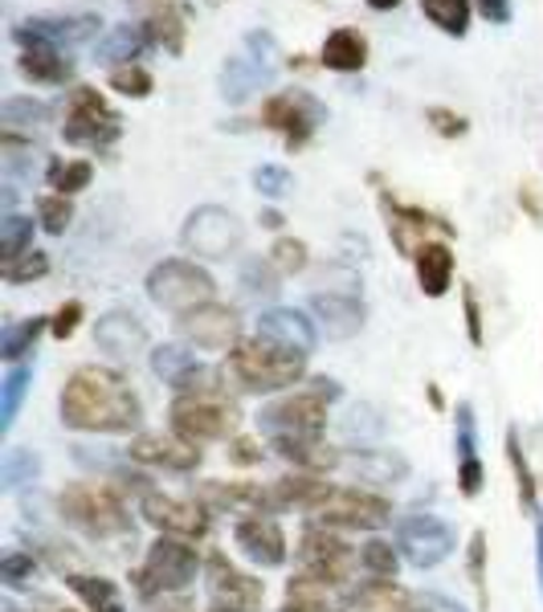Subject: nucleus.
<instances>
[{"mask_svg":"<svg viewBox=\"0 0 543 612\" xmlns=\"http://www.w3.org/2000/svg\"><path fill=\"white\" fill-rule=\"evenodd\" d=\"M62 416L74 428H103V433H119L131 428L140 416V400L123 384L119 372L98 364L78 367L62 392Z\"/></svg>","mask_w":543,"mask_h":612,"instance_id":"nucleus-1","label":"nucleus"},{"mask_svg":"<svg viewBox=\"0 0 543 612\" xmlns=\"http://www.w3.org/2000/svg\"><path fill=\"white\" fill-rule=\"evenodd\" d=\"M229 372L246 388L274 392V388H286L303 376V352L274 343V339H246L229 352Z\"/></svg>","mask_w":543,"mask_h":612,"instance_id":"nucleus-2","label":"nucleus"},{"mask_svg":"<svg viewBox=\"0 0 543 612\" xmlns=\"http://www.w3.org/2000/svg\"><path fill=\"white\" fill-rule=\"evenodd\" d=\"M66 143L78 148H110L119 139V115L107 107V98L94 91V86H74L66 98Z\"/></svg>","mask_w":543,"mask_h":612,"instance_id":"nucleus-3","label":"nucleus"},{"mask_svg":"<svg viewBox=\"0 0 543 612\" xmlns=\"http://www.w3.org/2000/svg\"><path fill=\"white\" fill-rule=\"evenodd\" d=\"M213 278L204 274L201 266H192L185 258H172L164 266H155L152 278H147V294L155 298V306H164V310H197V306L213 303Z\"/></svg>","mask_w":543,"mask_h":612,"instance_id":"nucleus-4","label":"nucleus"},{"mask_svg":"<svg viewBox=\"0 0 543 612\" xmlns=\"http://www.w3.org/2000/svg\"><path fill=\"white\" fill-rule=\"evenodd\" d=\"M237 428V413L217 397H180L172 404V433L185 442H217Z\"/></svg>","mask_w":543,"mask_h":612,"instance_id":"nucleus-5","label":"nucleus"},{"mask_svg":"<svg viewBox=\"0 0 543 612\" xmlns=\"http://www.w3.org/2000/svg\"><path fill=\"white\" fill-rule=\"evenodd\" d=\"M62 510L66 519L86 527L91 536H110L127 522L123 503L110 486H94V482H78L62 494Z\"/></svg>","mask_w":543,"mask_h":612,"instance_id":"nucleus-6","label":"nucleus"},{"mask_svg":"<svg viewBox=\"0 0 543 612\" xmlns=\"http://www.w3.org/2000/svg\"><path fill=\"white\" fill-rule=\"evenodd\" d=\"M323 119V110L319 103L303 91H282V94H270L262 103V122L270 131H282L286 139V148H303L310 139V131L319 127Z\"/></svg>","mask_w":543,"mask_h":612,"instance_id":"nucleus-7","label":"nucleus"},{"mask_svg":"<svg viewBox=\"0 0 543 612\" xmlns=\"http://www.w3.org/2000/svg\"><path fill=\"white\" fill-rule=\"evenodd\" d=\"M197 551L180 543V539H160L147 551V564L135 576L143 592H168V588H185L192 576H197Z\"/></svg>","mask_w":543,"mask_h":612,"instance_id":"nucleus-8","label":"nucleus"},{"mask_svg":"<svg viewBox=\"0 0 543 612\" xmlns=\"http://www.w3.org/2000/svg\"><path fill=\"white\" fill-rule=\"evenodd\" d=\"M315 515L323 519V527H364L368 531V527L388 522L392 506H388V498H376L364 490H331Z\"/></svg>","mask_w":543,"mask_h":612,"instance_id":"nucleus-9","label":"nucleus"},{"mask_svg":"<svg viewBox=\"0 0 543 612\" xmlns=\"http://www.w3.org/2000/svg\"><path fill=\"white\" fill-rule=\"evenodd\" d=\"M180 327L197 348H213V352L217 348H229V352L237 348V310H229V306L204 303L180 315Z\"/></svg>","mask_w":543,"mask_h":612,"instance_id":"nucleus-10","label":"nucleus"},{"mask_svg":"<svg viewBox=\"0 0 543 612\" xmlns=\"http://www.w3.org/2000/svg\"><path fill=\"white\" fill-rule=\"evenodd\" d=\"M298 560L307 564V576L323 584H340L343 572H347V560H352V551L343 543L340 536H331V531H307L303 536V548H298Z\"/></svg>","mask_w":543,"mask_h":612,"instance_id":"nucleus-11","label":"nucleus"},{"mask_svg":"<svg viewBox=\"0 0 543 612\" xmlns=\"http://www.w3.org/2000/svg\"><path fill=\"white\" fill-rule=\"evenodd\" d=\"M143 519L160 527L164 536H180V539H197L204 536V515L201 506L192 503H180V498H168V494H147L143 498Z\"/></svg>","mask_w":543,"mask_h":612,"instance_id":"nucleus-12","label":"nucleus"},{"mask_svg":"<svg viewBox=\"0 0 543 612\" xmlns=\"http://www.w3.org/2000/svg\"><path fill=\"white\" fill-rule=\"evenodd\" d=\"M265 416L282 428V437H315L327 416V400L319 392H298V397H286L282 404H274Z\"/></svg>","mask_w":543,"mask_h":612,"instance_id":"nucleus-13","label":"nucleus"},{"mask_svg":"<svg viewBox=\"0 0 543 612\" xmlns=\"http://www.w3.org/2000/svg\"><path fill=\"white\" fill-rule=\"evenodd\" d=\"M237 548L246 551L249 560H258V564H282L286 560V536H282V527L274 519H246L237 522Z\"/></svg>","mask_w":543,"mask_h":612,"instance_id":"nucleus-14","label":"nucleus"},{"mask_svg":"<svg viewBox=\"0 0 543 612\" xmlns=\"http://www.w3.org/2000/svg\"><path fill=\"white\" fill-rule=\"evenodd\" d=\"M131 454L140 461H152V466H168V470H192L201 461V449L185 437H164V433H143L135 437Z\"/></svg>","mask_w":543,"mask_h":612,"instance_id":"nucleus-15","label":"nucleus"},{"mask_svg":"<svg viewBox=\"0 0 543 612\" xmlns=\"http://www.w3.org/2000/svg\"><path fill=\"white\" fill-rule=\"evenodd\" d=\"M368 61V42L359 30H331L327 33L323 49H319V66L323 70H335V74H352V70H364Z\"/></svg>","mask_w":543,"mask_h":612,"instance_id":"nucleus-16","label":"nucleus"},{"mask_svg":"<svg viewBox=\"0 0 543 612\" xmlns=\"http://www.w3.org/2000/svg\"><path fill=\"white\" fill-rule=\"evenodd\" d=\"M413 261H417L421 291L429 294V298H441V294L450 291V282H453V254H450V245L425 242L417 254H413Z\"/></svg>","mask_w":543,"mask_h":612,"instance_id":"nucleus-17","label":"nucleus"},{"mask_svg":"<svg viewBox=\"0 0 543 612\" xmlns=\"http://www.w3.org/2000/svg\"><path fill=\"white\" fill-rule=\"evenodd\" d=\"M209 572H213V588L229 600V609H253V604L262 600V584L241 576V572H233V567L225 564V555H213V560H209Z\"/></svg>","mask_w":543,"mask_h":612,"instance_id":"nucleus-18","label":"nucleus"},{"mask_svg":"<svg viewBox=\"0 0 543 612\" xmlns=\"http://www.w3.org/2000/svg\"><path fill=\"white\" fill-rule=\"evenodd\" d=\"M143 33H147L152 46L168 49V54H180V49H185V37H188L185 13H180L176 4H160V9H152V16L143 21Z\"/></svg>","mask_w":543,"mask_h":612,"instance_id":"nucleus-19","label":"nucleus"},{"mask_svg":"<svg viewBox=\"0 0 543 612\" xmlns=\"http://www.w3.org/2000/svg\"><path fill=\"white\" fill-rule=\"evenodd\" d=\"M16 70L29 82H66L70 78V61L54 46H25V54L16 58Z\"/></svg>","mask_w":543,"mask_h":612,"instance_id":"nucleus-20","label":"nucleus"},{"mask_svg":"<svg viewBox=\"0 0 543 612\" xmlns=\"http://www.w3.org/2000/svg\"><path fill=\"white\" fill-rule=\"evenodd\" d=\"M421 13L429 16V25H437L441 33L465 37L470 13H474V0H421Z\"/></svg>","mask_w":543,"mask_h":612,"instance_id":"nucleus-21","label":"nucleus"},{"mask_svg":"<svg viewBox=\"0 0 543 612\" xmlns=\"http://www.w3.org/2000/svg\"><path fill=\"white\" fill-rule=\"evenodd\" d=\"M70 588L86 600L94 612H123V600L115 592L110 580H94V576H70Z\"/></svg>","mask_w":543,"mask_h":612,"instance_id":"nucleus-22","label":"nucleus"},{"mask_svg":"<svg viewBox=\"0 0 543 612\" xmlns=\"http://www.w3.org/2000/svg\"><path fill=\"white\" fill-rule=\"evenodd\" d=\"M107 82H110V91L127 94V98H147V94H152V86H155L152 74L143 70L140 61H123V66H110Z\"/></svg>","mask_w":543,"mask_h":612,"instance_id":"nucleus-23","label":"nucleus"},{"mask_svg":"<svg viewBox=\"0 0 543 612\" xmlns=\"http://www.w3.org/2000/svg\"><path fill=\"white\" fill-rule=\"evenodd\" d=\"M94 176V168L86 164V160H70V164H54L49 168V188L58 192V197H70V192H78V188H86Z\"/></svg>","mask_w":543,"mask_h":612,"instance_id":"nucleus-24","label":"nucleus"},{"mask_svg":"<svg viewBox=\"0 0 543 612\" xmlns=\"http://www.w3.org/2000/svg\"><path fill=\"white\" fill-rule=\"evenodd\" d=\"M359 564H364V572H373V580H392V572H397V551L388 548V543H380V539H373L368 548L359 551Z\"/></svg>","mask_w":543,"mask_h":612,"instance_id":"nucleus-25","label":"nucleus"},{"mask_svg":"<svg viewBox=\"0 0 543 612\" xmlns=\"http://www.w3.org/2000/svg\"><path fill=\"white\" fill-rule=\"evenodd\" d=\"M46 270H49L46 254L29 249V254H21L16 261H9V266H4V278H9L13 286H21V282H29V278H46Z\"/></svg>","mask_w":543,"mask_h":612,"instance_id":"nucleus-26","label":"nucleus"},{"mask_svg":"<svg viewBox=\"0 0 543 612\" xmlns=\"http://www.w3.org/2000/svg\"><path fill=\"white\" fill-rule=\"evenodd\" d=\"M37 216H42V225H46L49 233H62L66 225H70V216H74V209H70V197H42V204H37Z\"/></svg>","mask_w":543,"mask_h":612,"instance_id":"nucleus-27","label":"nucleus"},{"mask_svg":"<svg viewBox=\"0 0 543 612\" xmlns=\"http://www.w3.org/2000/svg\"><path fill=\"white\" fill-rule=\"evenodd\" d=\"M29 221H21V216H13V221H9V229H4V242H0V254H4V266H9V261H16L21 258V254H29L33 245H29Z\"/></svg>","mask_w":543,"mask_h":612,"instance_id":"nucleus-28","label":"nucleus"},{"mask_svg":"<svg viewBox=\"0 0 543 612\" xmlns=\"http://www.w3.org/2000/svg\"><path fill=\"white\" fill-rule=\"evenodd\" d=\"M270 258H274V266H279L282 274H298V270L307 266V245L295 242V237H282Z\"/></svg>","mask_w":543,"mask_h":612,"instance_id":"nucleus-29","label":"nucleus"},{"mask_svg":"<svg viewBox=\"0 0 543 612\" xmlns=\"http://www.w3.org/2000/svg\"><path fill=\"white\" fill-rule=\"evenodd\" d=\"M425 119L434 122V131L441 139H458V136H465L470 131V122L458 115V110H450V107H429L425 110Z\"/></svg>","mask_w":543,"mask_h":612,"instance_id":"nucleus-30","label":"nucleus"},{"mask_svg":"<svg viewBox=\"0 0 543 612\" xmlns=\"http://www.w3.org/2000/svg\"><path fill=\"white\" fill-rule=\"evenodd\" d=\"M78 319H82V303H66L58 315H54V336L58 339H70L74 336Z\"/></svg>","mask_w":543,"mask_h":612,"instance_id":"nucleus-31","label":"nucleus"},{"mask_svg":"<svg viewBox=\"0 0 543 612\" xmlns=\"http://www.w3.org/2000/svg\"><path fill=\"white\" fill-rule=\"evenodd\" d=\"M474 9H479L491 25H507V21H511V0H474Z\"/></svg>","mask_w":543,"mask_h":612,"instance_id":"nucleus-32","label":"nucleus"},{"mask_svg":"<svg viewBox=\"0 0 543 612\" xmlns=\"http://www.w3.org/2000/svg\"><path fill=\"white\" fill-rule=\"evenodd\" d=\"M462 298H465V322H470V339H474V343H482V310H479V298H474V291H470V286L462 291Z\"/></svg>","mask_w":543,"mask_h":612,"instance_id":"nucleus-33","label":"nucleus"},{"mask_svg":"<svg viewBox=\"0 0 543 612\" xmlns=\"http://www.w3.org/2000/svg\"><path fill=\"white\" fill-rule=\"evenodd\" d=\"M37 331H42V322H25V327H21V331L9 339V352H4V355H21V348H25L29 339H37Z\"/></svg>","mask_w":543,"mask_h":612,"instance_id":"nucleus-34","label":"nucleus"},{"mask_svg":"<svg viewBox=\"0 0 543 612\" xmlns=\"http://www.w3.org/2000/svg\"><path fill=\"white\" fill-rule=\"evenodd\" d=\"M519 204H523L535 221H543V204H540V197H535V184H523V188H519Z\"/></svg>","mask_w":543,"mask_h":612,"instance_id":"nucleus-35","label":"nucleus"},{"mask_svg":"<svg viewBox=\"0 0 543 612\" xmlns=\"http://www.w3.org/2000/svg\"><path fill=\"white\" fill-rule=\"evenodd\" d=\"M249 449H253L249 442H237V454H233V458H237V461H258V454H249Z\"/></svg>","mask_w":543,"mask_h":612,"instance_id":"nucleus-36","label":"nucleus"},{"mask_svg":"<svg viewBox=\"0 0 543 612\" xmlns=\"http://www.w3.org/2000/svg\"><path fill=\"white\" fill-rule=\"evenodd\" d=\"M401 0H368V9H376V13H392Z\"/></svg>","mask_w":543,"mask_h":612,"instance_id":"nucleus-37","label":"nucleus"},{"mask_svg":"<svg viewBox=\"0 0 543 612\" xmlns=\"http://www.w3.org/2000/svg\"><path fill=\"white\" fill-rule=\"evenodd\" d=\"M155 4H168V0H155Z\"/></svg>","mask_w":543,"mask_h":612,"instance_id":"nucleus-38","label":"nucleus"}]
</instances>
